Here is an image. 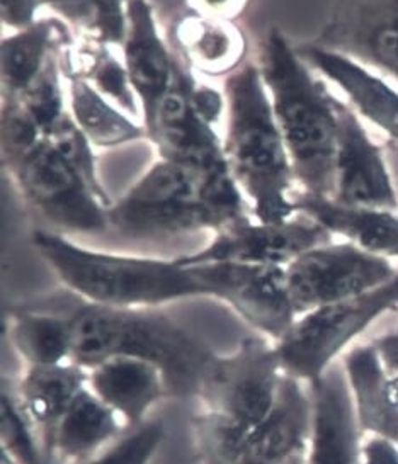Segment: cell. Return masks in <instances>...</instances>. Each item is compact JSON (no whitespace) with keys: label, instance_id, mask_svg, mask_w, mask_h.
<instances>
[{"label":"cell","instance_id":"6da1fadb","mask_svg":"<svg viewBox=\"0 0 398 464\" xmlns=\"http://www.w3.org/2000/svg\"><path fill=\"white\" fill-rule=\"evenodd\" d=\"M58 310L69 316L72 327L70 362L92 369L112 357L143 359L162 369L170 396L198 398L218 357L153 308H110L77 296V303Z\"/></svg>","mask_w":398,"mask_h":464},{"label":"cell","instance_id":"7a4b0ae2","mask_svg":"<svg viewBox=\"0 0 398 464\" xmlns=\"http://www.w3.org/2000/svg\"><path fill=\"white\" fill-rule=\"evenodd\" d=\"M259 70L303 194L332 199L337 164V99L316 82L281 31L261 44Z\"/></svg>","mask_w":398,"mask_h":464},{"label":"cell","instance_id":"3957f363","mask_svg":"<svg viewBox=\"0 0 398 464\" xmlns=\"http://www.w3.org/2000/svg\"><path fill=\"white\" fill-rule=\"evenodd\" d=\"M228 126L225 159L237 186L254 203L261 223H283L296 215L289 198L293 167L271 97L256 63H244L225 81Z\"/></svg>","mask_w":398,"mask_h":464},{"label":"cell","instance_id":"277c9868","mask_svg":"<svg viewBox=\"0 0 398 464\" xmlns=\"http://www.w3.org/2000/svg\"><path fill=\"white\" fill-rule=\"evenodd\" d=\"M244 201L230 172L203 174L162 160L108 208V221L128 235H172L221 228L246 219Z\"/></svg>","mask_w":398,"mask_h":464},{"label":"cell","instance_id":"5b68a950","mask_svg":"<svg viewBox=\"0 0 398 464\" xmlns=\"http://www.w3.org/2000/svg\"><path fill=\"white\" fill-rule=\"evenodd\" d=\"M33 246L60 281L81 300L110 308H155L169 301L207 296L189 267L174 260L94 252L46 230Z\"/></svg>","mask_w":398,"mask_h":464},{"label":"cell","instance_id":"8992f818","mask_svg":"<svg viewBox=\"0 0 398 464\" xmlns=\"http://www.w3.org/2000/svg\"><path fill=\"white\" fill-rule=\"evenodd\" d=\"M283 376L275 345L261 337H248L235 354L217 357L198 395L205 410L192 420L201 444L237 464L275 409Z\"/></svg>","mask_w":398,"mask_h":464},{"label":"cell","instance_id":"52a82bcc","mask_svg":"<svg viewBox=\"0 0 398 464\" xmlns=\"http://www.w3.org/2000/svg\"><path fill=\"white\" fill-rule=\"evenodd\" d=\"M398 308V274L384 286L356 298L330 303L296 318L276 342V354L286 376L303 382L318 380L344 347L384 312Z\"/></svg>","mask_w":398,"mask_h":464},{"label":"cell","instance_id":"ba28073f","mask_svg":"<svg viewBox=\"0 0 398 464\" xmlns=\"http://www.w3.org/2000/svg\"><path fill=\"white\" fill-rule=\"evenodd\" d=\"M398 273L384 257L353 244L322 246L286 266V283L296 314L356 298L390 283Z\"/></svg>","mask_w":398,"mask_h":464},{"label":"cell","instance_id":"9c48e42d","mask_svg":"<svg viewBox=\"0 0 398 464\" xmlns=\"http://www.w3.org/2000/svg\"><path fill=\"white\" fill-rule=\"evenodd\" d=\"M5 165L29 203L52 223L77 232H102L110 227L108 208L44 138Z\"/></svg>","mask_w":398,"mask_h":464},{"label":"cell","instance_id":"30bf717a","mask_svg":"<svg viewBox=\"0 0 398 464\" xmlns=\"http://www.w3.org/2000/svg\"><path fill=\"white\" fill-rule=\"evenodd\" d=\"M189 269L207 296L227 301L248 324L276 342L298 318L289 298L286 267L213 262Z\"/></svg>","mask_w":398,"mask_h":464},{"label":"cell","instance_id":"8fae6325","mask_svg":"<svg viewBox=\"0 0 398 464\" xmlns=\"http://www.w3.org/2000/svg\"><path fill=\"white\" fill-rule=\"evenodd\" d=\"M330 235L325 227L310 217L283 223H250L246 218L218 230L207 248L174 262L180 267L213 262L286 267L308 250L329 246Z\"/></svg>","mask_w":398,"mask_h":464},{"label":"cell","instance_id":"7c38bea8","mask_svg":"<svg viewBox=\"0 0 398 464\" xmlns=\"http://www.w3.org/2000/svg\"><path fill=\"white\" fill-rule=\"evenodd\" d=\"M194 83L191 72L176 56L174 81L145 124L147 137L162 160L188 165L203 174L230 172L223 143L192 104Z\"/></svg>","mask_w":398,"mask_h":464},{"label":"cell","instance_id":"4fadbf2b","mask_svg":"<svg viewBox=\"0 0 398 464\" xmlns=\"http://www.w3.org/2000/svg\"><path fill=\"white\" fill-rule=\"evenodd\" d=\"M337 118L339 137L332 201L351 208L397 209V192L386 170L382 150L371 141L356 114L343 102H337Z\"/></svg>","mask_w":398,"mask_h":464},{"label":"cell","instance_id":"5bb4252c","mask_svg":"<svg viewBox=\"0 0 398 464\" xmlns=\"http://www.w3.org/2000/svg\"><path fill=\"white\" fill-rule=\"evenodd\" d=\"M306 384L314 405L308 464H361L363 432L343 362L335 361Z\"/></svg>","mask_w":398,"mask_h":464},{"label":"cell","instance_id":"9a60e30c","mask_svg":"<svg viewBox=\"0 0 398 464\" xmlns=\"http://www.w3.org/2000/svg\"><path fill=\"white\" fill-rule=\"evenodd\" d=\"M327 48L361 58L398 82V15L393 2H357L334 7L324 36Z\"/></svg>","mask_w":398,"mask_h":464},{"label":"cell","instance_id":"2e32d148","mask_svg":"<svg viewBox=\"0 0 398 464\" xmlns=\"http://www.w3.org/2000/svg\"><path fill=\"white\" fill-rule=\"evenodd\" d=\"M128 31L123 43L124 69L143 108V123L153 118L159 102L170 89L176 73V55L162 42L150 4H126Z\"/></svg>","mask_w":398,"mask_h":464},{"label":"cell","instance_id":"e0dca14e","mask_svg":"<svg viewBox=\"0 0 398 464\" xmlns=\"http://www.w3.org/2000/svg\"><path fill=\"white\" fill-rule=\"evenodd\" d=\"M169 38L178 58L188 69L211 77L232 75L242 67L248 42L242 31L220 17L201 14L191 5H180Z\"/></svg>","mask_w":398,"mask_h":464},{"label":"cell","instance_id":"ac0fdd59","mask_svg":"<svg viewBox=\"0 0 398 464\" xmlns=\"http://www.w3.org/2000/svg\"><path fill=\"white\" fill-rule=\"evenodd\" d=\"M89 388L131 427L149 420V411L170 396L162 369L135 357H112L89 369Z\"/></svg>","mask_w":398,"mask_h":464},{"label":"cell","instance_id":"d6986e66","mask_svg":"<svg viewBox=\"0 0 398 464\" xmlns=\"http://www.w3.org/2000/svg\"><path fill=\"white\" fill-rule=\"evenodd\" d=\"M314 429V405L306 382L283 376L276 405L254 432L237 464H276L306 446Z\"/></svg>","mask_w":398,"mask_h":464},{"label":"cell","instance_id":"ffe728a7","mask_svg":"<svg viewBox=\"0 0 398 464\" xmlns=\"http://www.w3.org/2000/svg\"><path fill=\"white\" fill-rule=\"evenodd\" d=\"M296 52L305 63L337 83L363 116L398 143V92L393 87L343 53L316 44H306Z\"/></svg>","mask_w":398,"mask_h":464},{"label":"cell","instance_id":"44dd1931","mask_svg":"<svg viewBox=\"0 0 398 464\" xmlns=\"http://www.w3.org/2000/svg\"><path fill=\"white\" fill-rule=\"evenodd\" d=\"M121 436V417L87 386L56 425L46 454L52 464H83Z\"/></svg>","mask_w":398,"mask_h":464},{"label":"cell","instance_id":"7402d4cb","mask_svg":"<svg viewBox=\"0 0 398 464\" xmlns=\"http://www.w3.org/2000/svg\"><path fill=\"white\" fill-rule=\"evenodd\" d=\"M343 364L363 436L383 437L398 446V405L373 343L353 347Z\"/></svg>","mask_w":398,"mask_h":464},{"label":"cell","instance_id":"603a6c76","mask_svg":"<svg viewBox=\"0 0 398 464\" xmlns=\"http://www.w3.org/2000/svg\"><path fill=\"white\" fill-rule=\"evenodd\" d=\"M89 386V369L75 362L29 366L15 392L29 422L42 437L44 452L75 398ZM48 456V454H46ZM50 459V458H48Z\"/></svg>","mask_w":398,"mask_h":464},{"label":"cell","instance_id":"cb8c5ba5","mask_svg":"<svg viewBox=\"0 0 398 464\" xmlns=\"http://www.w3.org/2000/svg\"><path fill=\"white\" fill-rule=\"evenodd\" d=\"M296 211L303 213L330 233H339L353 246L380 257H398V218L390 211L351 208L327 198L298 194L293 198Z\"/></svg>","mask_w":398,"mask_h":464},{"label":"cell","instance_id":"d4e9b609","mask_svg":"<svg viewBox=\"0 0 398 464\" xmlns=\"http://www.w3.org/2000/svg\"><path fill=\"white\" fill-rule=\"evenodd\" d=\"M72 43L69 26L58 17L38 19L33 26L4 38L0 44L4 96H19L42 72L48 58Z\"/></svg>","mask_w":398,"mask_h":464},{"label":"cell","instance_id":"484cf974","mask_svg":"<svg viewBox=\"0 0 398 464\" xmlns=\"http://www.w3.org/2000/svg\"><path fill=\"white\" fill-rule=\"evenodd\" d=\"M9 339L29 366H55L72 357V327L56 306H17L11 312Z\"/></svg>","mask_w":398,"mask_h":464},{"label":"cell","instance_id":"4316f807","mask_svg":"<svg viewBox=\"0 0 398 464\" xmlns=\"http://www.w3.org/2000/svg\"><path fill=\"white\" fill-rule=\"evenodd\" d=\"M69 87L72 116L92 145L118 147L147 135L145 128L116 110L92 83L70 79Z\"/></svg>","mask_w":398,"mask_h":464},{"label":"cell","instance_id":"83f0119b","mask_svg":"<svg viewBox=\"0 0 398 464\" xmlns=\"http://www.w3.org/2000/svg\"><path fill=\"white\" fill-rule=\"evenodd\" d=\"M50 9L72 21L73 26L83 31L85 40L102 46H123L128 31L123 2H56L50 4Z\"/></svg>","mask_w":398,"mask_h":464},{"label":"cell","instance_id":"f1b7e54d","mask_svg":"<svg viewBox=\"0 0 398 464\" xmlns=\"http://www.w3.org/2000/svg\"><path fill=\"white\" fill-rule=\"evenodd\" d=\"M0 442L17 464H52L48 459L42 437L29 422L21 407L15 388L4 382L0 401Z\"/></svg>","mask_w":398,"mask_h":464},{"label":"cell","instance_id":"f546056e","mask_svg":"<svg viewBox=\"0 0 398 464\" xmlns=\"http://www.w3.org/2000/svg\"><path fill=\"white\" fill-rule=\"evenodd\" d=\"M44 140L52 145V149L70 165L73 167L81 178L87 182L91 191L94 192L97 199L110 208V196L104 191L101 180L97 178L96 157L91 149L89 138L83 135L79 124L75 123L73 116L65 112L46 133Z\"/></svg>","mask_w":398,"mask_h":464},{"label":"cell","instance_id":"4dcf8cb0","mask_svg":"<svg viewBox=\"0 0 398 464\" xmlns=\"http://www.w3.org/2000/svg\"><path fill=\"white\" fill-rule=\"evenodd\" d=\"M62 50H56L34 81L19 96H15L42 126L43 133H46L67 112L63 108V91L60 83Z\"/></svg>","mask_w":398,"mask_h":464},{"label":"cell","instance_id":"1f68e13d","mask_svg":"<svg viewBox=\"0 0 398 464\" xmlns=\"http://www.w3.org/2000/svg\"><path fill=\"white\" fill-rule=\"evenodd\" d=\"M165 427L160 419H149L131 427L108 450L83 464H150V459L164 440Z\"/></svg>","mask_w":398,"mask_h":464},{"label":"cell","instance_id":"d6a6232c","mask_svg":"<svg viewBox=\"0 0 398 464\" xmlns=\"http://www.w3.org/2000/svg\"><path fill=\"white\" fill-rule=\"evenodd\" d=\"M44 138L42 126L31 116L21 101L15 96H4L2 101V150L4 162H11L17 157L36 147Z\"/></svg>","mask_w":398,"mask_h":464},{"label":"cell","instance_id":"836d02e7","mask_svg":"<svg viewBox=\"0 0 398 464\" xmlns=\"http://www.w3.org/2000/svg\"><path fill=\"white\" fill-rule=\"evenodd\" d=\"M192 104L198 111V114L207 121L208 124H217L220 120L225 101L218 91L205 83H194L192 87Z\"/></svg>","mask_w":398,"mask_h":464},{"label":"cell","instance_id":"e575fe53","mask_svg":"<svg viewBox=\"0 0 398 464\" xmlns=\"http://www.w3.org/2000/svg\"><path fill=\"white\" fill-rule=\"evenodd\" d=\"M361 464H398V446L383 437L363 436Z\"/></svg>","mask_w":398,"mask_h":464},{"label":"cell","instance_id":"d590c367","mask_svg":"<svg viewBox=\"0 0 398 464\" xmlns=\"http://www.w3.org/2000/svg\"><path fill=\"white\" fill-rule=\"evenodd\" d=\"M42 4L38 2H2L0 4V14H2V23L13 28L23 29L33 26L38 19L34 15Z\"/></svg>","mask_w":398,"mask_h":464},{"label":"cell","instance_id":"8d00e7d4","mask_svg":"<svg viewBox=\"0 0 398 464\" xmlns=\"http://www.w3.org/2000/svg\"><path fill=\"white\" fill-rule=\"evenodd\" d=\"M388 378H398V327L386 330L371 341Z\"/></svg>","mask_w":398,"mask_h":464},{"label":"cell","instance_id":"74e56055","mask_svg":"<svg viewBox=\"0 0 398 464\" xmlns=\"http://www.w3.org/2000/svg\"><path fill=\"white\" fill-rule=\"evenodd\" d=\"M308 454H310V442L306 446H302V448L293 450L285 459H281L279 463L276 464H308Z\"/></svg>","mask_w":398,"mask_h":464},{"label":"cell","instance_id":"f35d334b","mask_svg":"<svg viewBox=\"0 0 398 464\" xmlns=\"http://www.w3.org/2000/svg\"><path fill=\"white\" fill-rule=\"evenodd\" d=\"M0 459H2V461H0L2 464H17L15 459L5 452V450H2V452H0Z\"/></svg>","mask_w":398,"mask_h":464},{"label":"cell","instance_id":"ab89813d","mask_svg":"<svg viewBox=\"0 0 398 464\" xmlns=\"http://www.w3.org/2000/svg\"><path fill=\"white\" fill-rule=\"evenodd\" d=\"M397 310H398V308H397Z\"/></svg>","mask_w":398,"mask_h":464}]
</instances>
